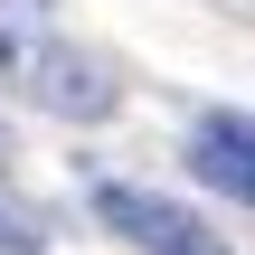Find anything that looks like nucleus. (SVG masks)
Here are the masks:
<instances>
[{"instance_id": "nucleus-4", "label": "nucleus", "mask_w": 255, "mask_h": 255, "mask_svg": "<svg viewBox=\"0 0 255 255\" xmlns=\"http://www.w3.org/2000/svg\"><path fill=\"white\" fill-rule=\"evenodd\" d=\"M38 246H47V227H38L9 189H0V255H38Z\"/></svg>"}, {"instance_id": "nucleus-1", "label": "nucleus", "mask_w": 255, "mask_h": 255, "mask_svg": "<svg viewBox=\"0 0 255 255\" xmlns=\"http://www.w3.org/2000/svg\"><path fill=\"white\" fill-rule=\"evenodd\" d=\"M0 85L28 95L38 114H66V123H104L114 114V76L57 38H38L28 19H0Z\"/></svg>"}, {"instance_id": "nucleus-2", "label": "nucleus", "mask_w": 255, "mask_h": 255, "mask_svg": "<svg viewBox=\"0 0 255 255\" xmlns=\"http://www.w3.org/2000/svg\"><path fill=\"white\" fill-rule=\"evenodd\" d=\"M95 218H104L123 246H142V255H227V237H218L199 208H180V199H161V189L104 180V189H95Z\"/></svg>"}, {"instance_id": "nucleus-3", "label": "nucleus", "mask_w": 255, "mask_h": 255, "mask_svg": "<svg viewBox=\"0 0 255 255\" xmlns=\"http://www.w3.org/2000/svg\"><path fill=\"white\" fill-rule=\"evenodd\" d=\"M180 161H189L208 189H227V199H246V208H255V114H199Z\"/></svg>"}]
</instances>
